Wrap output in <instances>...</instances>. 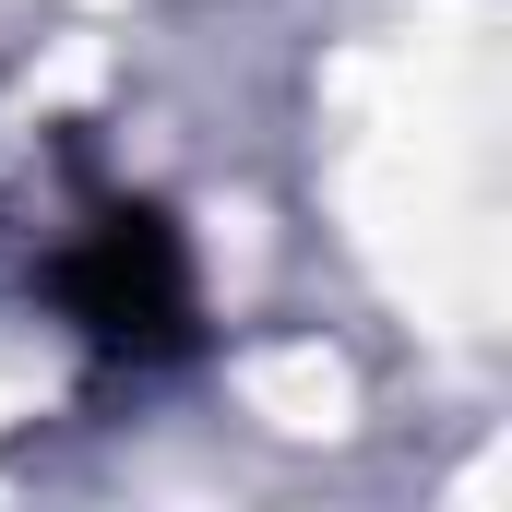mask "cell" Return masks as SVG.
<instances>
[{
	"mask_svg": "<svg viewBox=\"0 0 512 512\" xmlns=\"http://www.w3.org/2000/svg\"><path fill=\"white\" fill-rule=\"evenodd\" d=\"M60 310L120 346V358H179L191 346V251L155 203H96L84 239L60 251Z\"/></svg>",
	"mask_w": 512,
	"mask_h": 512,
	"instance_id": "obj_1",
	"label": "cell"
}]
</instances>
